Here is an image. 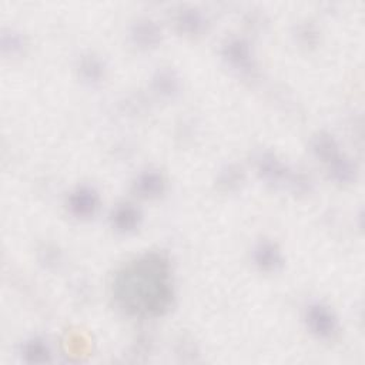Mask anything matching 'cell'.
I'll return each mask as SVG.
<instances>
[{
	"label": "cell",
	"mask_w": 365,
	"mask_h": 365,
	"mask_svg": "<svg viewBox=\"0 0 365 365\" xmlns=\"http://www.w3.org/2000/svg\"><path fill=\"white\" fill-rule=\"evenodd\" d=\"M168 261L150 252L123 267L113 282L117 304L131 315H163L174 298Z\"/></svg>",
	"instance_id": "obj_1"
},
{
	"label": "cell",
	"mask_w": 365,
	"mask_h": 365,
	"mask_svg": "<svg viewBox=\"0 0 365 365\" xmlns=\"http://www.w3.org/2000/svg\"><path fill=\"white\" fill-rule=\"evenodd\" d=\"M257 171L269 184L288 185L295 192L309 191L311 181L302 173H292L275 154L269 151L259 153L255 158Z\"/></svg>",
	"instance_id": "obj_2"
},
{
	"label": "cell",
	"mask_w": 365,
	"mask_h": 365,
	"mask_svg": "<svg viewBox=\"0 0 365 365\" xmlns=\"http://www.w3.org/2000/svg\"><path fill=\"white\" fill-rule=\"evenodd\" d=\"M305 321L308 329L321 339H329L336 334L338 321L334 312L324 304L315 302L307 308Z\"/></svg>",
	"instance_id": "obj_3"
},
{
	"label": "cell",
	"mask_w": 365,
	"mask_h": 365,
	"mask_svg": "<svg viewBox=\"0 0 365 365\" xmlns=\"http://www.w3.org/2000/svg\"><path fill=\"white\" fill-rule=\"evenodd\" d=\"M225 61L242 74H252L255 70L250 44L244 38H231L222 47Z\"/></svg>",
	"instance_id": "obj_4"
},
{
	"label": "cell",
	"mask_w": 365,
	"mask_h": 365,
	"mask_svg": "<svg viewBox=\"0 0 365 365\" xmlns=\"http://www.w3.org/2000/svg\"><path fill=\"white\" fill-rule=\"evenodd\" d=\"M67 207L78 218L91 217L98 207V195L91 187H78L68 195Z\"/></svg>",
	"instance_id": "obj_5"
},
{
	"label": "cell",
	"mask_w": 365,
	"mask_h": 365,
	"mask_svg": "<svg viewBox=\"0 0 365 365\" xmlns=\"http://www.w3.org/2000/svg\"><path fill=\"white\" fill-rule=\"evenodd\" d=\"M252 259H254V264L261 271H267V272L279 269L284 262L281 250L278 248L277 244L271 241H259L252 250Z\"/></svg>",
	"instance_id": "obj_6"
},
{
	"label": "cell",
	"mask_w": 365,
	"mask_h": 365,
	"mask_svg": "<svg viewBox=\"0 0 365 365\" xmlns=\"http://www.w3.org/2000/svg\"><path fill=\"white\" fill-rule=\"evenodd\" d=\"M131 41L140 48H151L155 47L161 40L160 27L148 19L137 20L130 30Z\"/></svg>",
	"instance_id": "obj_7"
},
{
	"label": "cell",
	"mask_w": 365,
	"mask_h": 365,
	"mask_svg": "<svg viewBox=\"0 0 365 365\" xmlns=\"http://www.w3.org/2000/svg\"><path fill=\"white\" fill-rule=\"evenodd\" d=\"M165 190L164 177L154 170L143 171L134 181V191L143 198H157Z\"/></svg>",
	"instance_id": "obj_8"
},
{
	"label": "cell",
	"mask_w": 365,
	"mask_h": 365,
	"mask_svg": "<svg viewBox=\"0 0 365 365\" xmlns=\"http://www.w3.org/2000/svg\"><path fill=\"white\" fill-rule=\"evenodd\" d=\"M141 220V214L138 208L133 204H118L111 212V224L115 231L118 232H131L134 231Z\"/></svg>",
	"instance_id": "obj_9"
},
{
	"label": "cell",
	"mask_w": 365,
	"mask_h": 365,
	"mask_svg": "<svg viewBox=\"0 0 365 365\" xmlns=\"http://www.w3.org/2000/svg\"><path fill=\"white\" fill-rule=\"evenodd\" d=\"M175 26L181 33L197 36L205 29V17L194 7H182L175 14Z\"/></svg>",
	"instance_id": "obj_10"
},
{
	"label": "cell",
	"mask_w": 365,
	"mask_h": 365,
	"mask_svg": "<svg viewBox=\"0 0 365 365\" xmlns=\"http://www.w3.org/2000/svg\"><path fill=\"white\" fill-rule=\"evenodd\" d=\"M314 154L325 164H329L335 158H338L342 153L339 150L338 143L335 138L328 133H319L312 138L311 143Z\"/></svg>",
	"instance_id": "obj_11"
},
{
	"label": "cell",
	"mask_w": 365,
	"mask_h": 365,
	"mask_svg": "<svg viewBox=\"0 0 365 365\" xmlns=\"http://www.w3.org/2000/svg\"><path fill=\"white\" fill-rule=\"evenodd\" d=\"M153 88L163 97H173L180 91V78L174 70L160 68L153 76Z\"/></svg>",
	"instance_id": "obj_12"
},
{
	"label": "cell",
	"mask_w": 365,
	"mask_h": 365,
	"mask_svg": "<svg viewBox=\"0 0 365 365\" xmlns=\"http://www.w3.org/2000/svg\"><path fill=\"white\" fill-rule=\"evenodd\" d=\"M327 168H328L329 175L336 182L349 184V182L355 181V178H356L355 164L348 157H345L344 154H341L338 158H335L334 161L327 164Z\"/></svg>",
	"instance_id": "obj_13"
},
{
	"label": "cell",
	"mask_w": 365,
	"mask_h": 365,
	"mask_svg": "<svg viewBox=\"0 0 365 365\" xmlns=\"http://www.w3.org/2000/svg\"><path fill=\"white\" fill-rule=\"evenodd\" d=\"M21 355L24 361L30 364H43L50 361L51 351L47 342L41 338H31L21 346Z\"/></svg>",
	"instance_id": "obj_14"
},
{
	"label": "cell",
	"mask_w": 365,
	"mask_h": 365,
	"mask_svg": "<svg viewBox=\"0 0 365 365\" xmlns=\"http://www.w3.org/2000/svg\"><path fill=\"white\" fill-rule=\"evenodd\" d=\"M78 71L86 81L98 83L104 77V64L98 57L88 54L80 60Z\"/></svg>",
	"instance_id": "obj_15"
},
{
	"label": "cell",
	"mask_w": 365,
	"mask_h": 365,
	"mask_svg": "<svg viewBox=\"0 0 365 365\" xmlns=\"http://www.w3.org/2000/svg\"><path fill=\"white\" fill-rule=\"evenodd\" d=\"M242 181H244V173H242L241 167L234 165V164H230L225 168H222L217 178L218 187L224 191L237 190Z\"/></svg>",
	"instance_id": "obj_16"
},
{
	"label": "cell",
	"mask_w": 365,
	"mask_h": 365,
	"mask_svg": "<svg viewBox=\"0 0 365 365\" xmlns=\"http://www.w3.org/2000/svg\"><path fill=\"white\" fill-rule=\"evenodd\" d=\"M23 47H24V38L21 37L20 33H16L13 30L3 31V34H1V48H3L4 53L17 54L23 50Z\"/></svg>",
	"instance_id": "obj_17"
},
{
	"label": "cell",
	"mask_w": 365,
	"mask_h": 365,
	"mask_svg": "<svg viewBox=\"0 0 365 365\" xmlns=\"http://www.w3.org/2000/svg\"><path fill=\"white\" fill-rule=\"evenodd\" d=\"M297 37L304 46H314L318 41V31L311 24H302L297 30Z\"/></svg>",
	"instance_id": "obj_18"
}]
</instances>
